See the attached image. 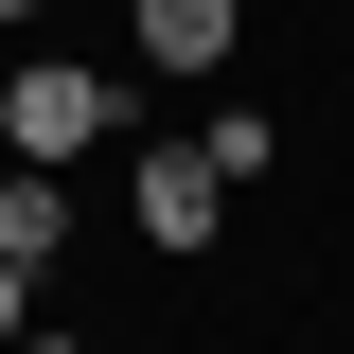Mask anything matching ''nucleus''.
I'll return each mask as SVG.
<instances>
[{"label":"nucleus","instance_id":"1","mask_svg":"<svg viewBox=\"0 0 354 354\" xmlns=\"http://www.w3.org/2000/svg\"><path fill=\"white\" fill-rule=\"evenodd\" d=\"M106 142H124V71H106V53H18V71H0V160L71 177V160H106Z\"/></svg>","mask_w":354,"mask_h":354},{"label":"nucleus","instance_id":"2","mask_svg":"<svg viewBox=\"0 0 354 354\" xmlns=\"http://www.w3.org/2000/svg\"><path fill=\"white\" fill-rule=\"evenodd\" d=\"M124 230H142L160 266H195V248L230 230V177L195 160V142H142V160H124Z\"/></svg>","mask_w":354,"mask_h":354},{"label":"nucleus","instance_id":"3","mask_svg":"<svg viewBox=\"0 0 354 354\" xmlns=\"http://www.w3.org/2000/svg\"><path fill=\"white\" fill-rule=\"evenodd\" d=\"M71 230H88V195H71V177L0 160V266H18V283H53V266H71Z\"/></svg>","mask_w":354,"mask_h":354},{"label":"nucleus","instance_id":"4","mask_svg":"<svg viewBox=\"0 0 354 354\" xmlns=\"http://www.w3.org/2000/svg\"><path fill=\"white\" fill-rule=\"evenodd\" d=\"M124 36H142V71H230L248 53V0H124Z\"/></svg>","mask_w":354,"mask_h":354},{"label":"nucleus","instance_id":"5","mask_svg":"<svg viewBox=\"0 0 354 354\" xmlns=\"http://www.w3.org/2000/svg\"><path fill=\"white\" fill-rule=\"evenodd\" d=\"M195 160H213V177H266V160H283V124H266V106H248V88H230V106H213V124H195Z\"/></svg>","mask_w":354,"mask_h":354},{"label":"nucleus","instance_id":"6","mask_svg":"<svg viewBox=\"0 0 354 354\" xmlns=\"http://www.w3.org/2000/svg\"><path fill=\"white\" fill-rule=\"evenodd\" d=\"M18 337H36V283H18V266H0V354H18Z\"/></svg>","mask_w":354,"mask_h":354},{"label":"nucleus","instance_id":"7","mask_svg":"<svg viewBox=\"0 0 354 354\" xmlns=\"http://www.w3.org/2000/svg\"><path fill=\"white\" fill-rule=\"evenodd\" d=\"M36 18H53V0H0V36H36Z\"/></svg>","mask_w":354,"mask_h":354},{"label":"nucleus","instance_id":"8","mask_svg":"<svg viewBox=\"0 0 354 354\" xmlns=\"http://www.w3.org/2000/svg\"><path fill=\"white\" fill-rule=\"evenodd\" d=\"M18 354H88V337H18Z\"/></svg>","mask_w":354,"mask_h":354}]
</instances>
